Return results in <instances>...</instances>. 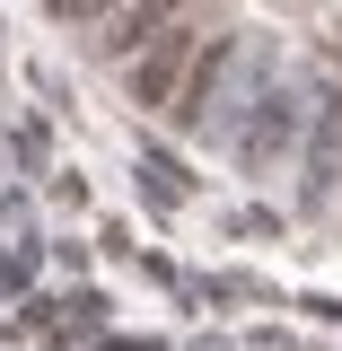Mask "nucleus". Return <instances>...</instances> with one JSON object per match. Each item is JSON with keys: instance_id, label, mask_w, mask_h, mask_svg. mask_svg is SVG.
<instances>
[{"instance_id": "39448f33", "label": "nucleus", "mask_w": 342, "mask_h": 351, "mask_svg": "<svg viewBox=\"0 0 342 351\" xmlns=\"http://www.w3.org/2000/svg\"><path fill=\"white\" fill-rule=\"evenodd\" d=\"M290 123H299V106L272 88V97L255 106V123H246V167H272V158H281V141H290Z\"/></svg>"}, {"instance_id": "7ed1b4c3", "label": "nucleus", "mask_w": 342, "mask_h": 351, "mask_svg": "<svg viewBox=\"0 0 342 351\" xmlns=\"http://www.w3.org/2000/svg\"><path fill=\"white\" fill-rule=\"evenodd\" d=\"M167 27H184V0H132V9H114V18H106V53H114V62H132L141 44H158Z\"/></svg>"}, {"instance_id": "f257e3e1", "label": "nucleus", "mask_w": 342, "mask_h": 351, "mask_svg": "<svg viewBox=\"0 0 342 351\" xmlns=\"http://www.w3.org/2000/svg\"><path fill=\"white\" fill-rule=\"evenodd\" d=\"M193 53H202L193 27H167L158 44H141V53H132V106H158V114H167L175 88H184V71H193Z\"/></svg>"}, {"instance_id": "423d86ee", "label": "nucleus", "mask_w": 342, "mask_h": 351, "mask_svg": "<svg viewBox=\"0 0 342 351\" xmlns=\"http://www.w3.org/2000/svg\"><path fill=\"white\" fill-rule=\"evenodd\" d=\"M132 0H53V18H71V27H97V18H114Z\"/></svg>"}, {"instance_id": "20e7f679", "label": "nucleus", "mask_w": 342, "mask_h": 351, "mask_svg": "<svg viewBox=\"0 0 342 351\" xmlns=\"http://www.w3.org/2000/svg\"><path fill=\"white\" fill-rule=\"evenodd\" d=\"M342 184V88L316 106V141H307V193H334Z\"/></svg>"}, {"instance_id": "f03ea898", "label": "nucleus", "mask_w": 342, "mask_h": 351, "mask_svg": "<svg viewBox=\"0 0 342 351\" xmlns=\"http://www.w3.org/2000/svg\"><path fill=\"white\" fill-rule=\"evenodd\" d=\"M237 62V36H211L202 53H193V71H184V88H175V106H167V123H184V132H202L211 123V97H219V71Z\"/></svg>"}]
</instances>
